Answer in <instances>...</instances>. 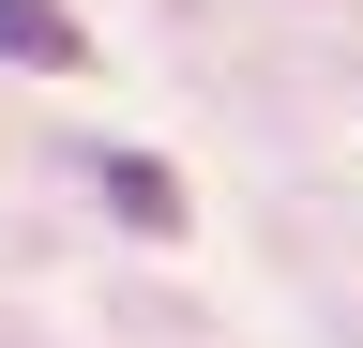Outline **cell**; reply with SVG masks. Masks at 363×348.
<instances>
[{
	"label": "cell",
	"mask_w": 363,
	"mask_h": 348,
	"mask_svg": "<svg viewBox=\"0 0 363 348\" xmlns=\"http://www.w3.org/2000/svg\"><path fill=\"white\" fill-rule=\"evenodd\" d=\"M0 61H16V76H76V61H91V30L61 16V0H0Z\"/></svg>",
	"instance_id": "obj_1"
},
{
	"label": "cell",
	"mask_w": 363,
	"mask_h": 348,
	"mask_svg": "<svg viewBox=\"0 0 363 348\" xmlns=\"http://www.w3.org/2000/svg\"><path fill=\"white\" fill-rule=\"evenodd\" d=\"M106 212H121L136 242H182V182H167L152 152H106Z\"/></svg>",
	"instance_id": "obj_2"
}]
</instances>
